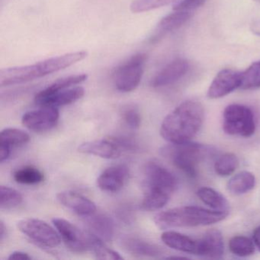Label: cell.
<instances>
[{"mask_svg":"<svg viewBox=\"0 0 260 260\" xmlns=\"http://www.w3.org/2000/svg\"><path fill=\"white\" fill-rule=\"evenodd\" d=\"M205 118L201 103L186 101L167 115L161 124V137L170 144L188 142L199 133Z\"/></svg>","mask_w":260,"mask_h":260,"instance_id":"cell-1","label":"cell"},{"mask_svg":"<svg viewBox=\"0 0 260 260\" xmlns=\"http://www.w3.org/2000/svg\"><path fill=\"white\" fill-rule=\"evenodd\" d=\"M86 57V51H77L46 59L34 64L2 70L0 72V86H14L42 78L72 66Z\"/></svg>","mask_w":260,"mask_h":260,"instance_id":"cell-2","label":"cell"},{"mask_svg":"<svg viewBox=\"0 0 260 260\" xmlns=\"http://www.w3.org/2000/svg\"><path fill=\"white\" fill-rule=\"evenodd\" d=\"M228 214V211L209 210L201 207H179L158 213L153 221L161 230L206 226L224 220Z\"/></svg>","mask_w":260,"mask_h":260,"instance_id":"cell-3","label":"cell"},{"mask_svg":"<svg viewBox=\"0 0 260 260\" xmlns=\"http://www.w3.org/2000/svg\"><path fill=\"white\" fill-rule=\"evenodd\" d=\"M160 152L176 168L190 178H196L198 164L212 156L215 150L210 146L188 141L169 144L162 147Z\"/></svg>","mask_w":260,"mask_h":260,"instance_id":"cell-4","label":"cell"},{"mask_svg":"<svg viewBox=\"0 0 260 260\" xmlns=\"http://www.w3.org/2000/svg\"><path fill=\"white\" fill-rule=\"evenodd\" d=\"M141 185L144 196L170 198L177 188L178 182L170 170L158 162L150 161L144 166Z\"/></svg>","mask_w":260,"mask_h":260,"instance_id":"cell-5","label":"cell"},{"mask_svg":"<svg viewBox=\"0 0 260 260\" xmlns=\"http://www.w3.org/2000/svg\"><path fill=\"white\" fill-rule=\"evenodd\" d=\"M223 132L229 135L249 138L255 133L254 115L249 108L243 105L226 106L223 114Z\"/></svg>","mask_w":260,"mask_h":260,"instance_id":"cell-6","label":"cell"},{"mask_svg":"<svg viewBox=\"0 0 260 260\" xmlns=\"http://www.w3.org/2000/svg\"><path fill=\"white\" fill-rule=\"evenodd\" d=\"M147 55L144 53L135 54L121 63L114 71L113 81L120 92H129L139 86L144 75Z\"/></svg>","mask_w":260,"mask_h":260,"instance_id":"cell-7","label":"cell"},{"mask_svg":"<svg viewBox=\"0 0 260 260\" xmlns=\"http://www.w3.org/2000/svg\"><path fill=\"white\" fill-rule=\"evenodd\" d=\"M17 228L30 240L42 247L53 249L61 242L59 233L49 223L40 219H22L18 222Z\"/></svg>","mask_w":260,"mask_h":260,"instance_id":"cell-8","label":"cell"},{"mask_svg":"<svg viewBox=\"0 0 260 260\" xmlns=\"http://www.w3.org/2000/svg\"><path fill=\"white\" fill-rule=\"evenodd\" d=\"M53 223L61 240L70 250L83 252L91 248V234L79 229L76 225L63 218L53 219Z\"/></svg>","mask_w":260,"mask_h":260,"instance_id":"cell-9","label":"cell"},{"mask_svg":"<svg viewBox=\"0 0 260 260\" xmlns=\"http://www.w3.org/2000/svg\"><path fill=\"white\" fill-rule=\"evenodd\" d=\"M60 113L57 108L40 106L39 109L28 111L22 117V124L30 131L45 132L54 128L58 123Z\"/></svg>","mask_w":260,"mask_h":260,"instance_id":"cell-10","label":"cell"},{"mask_svg":"<svg viewBox=\"0 0 260 260\" xmlns=\"http://www.w3.org/2000/svg\"><path fill=\"white\" fill-rule=\"evenodd\" d=\"M242 73L231 69L220 71L210 85L208 97L211 100L222 98L240 88Z\"/></svg>","mask_w":260,"mask_h":260,"instance_id":"cell-11","label":"cell"},{"mask_svg":"<svg viewBox=\"0 0 260 260\" xmlns=\"http://www.w3.org/2000/svg\"><path fill=\"white\" fill-rule=\"evenodd\" d=\"M85 90L81 86L68 88L54 92L41 91L35 98L36 104L39 106H51L58 108L72 104L83 97Z\"/></svg>","mask_w":260,"mask_h":260,"instance_id":"cell-12","label":"cell"},{"mask_svg":"<svg viewBox=\"0 0 260 260\" xmlns=\"http://www.w3.org/2000/svg\"><path fill=\"white\" fill-rule=\"evenodd\" d=\"M128 176L129 170L125 165L112 166L100 174L97 185L105 192H118L125 185Z\"/></svg>","mask_w":260,"mask_h":260,"instance_id":"cell-13","label":"cell"},{"mask_svg":"<svg viewBox=\"0 0 260 260\" xmlns=\"http://www.w3.org/2000/svg\"><path fill=\"white\" fill-rule=\"evenodd\" d=\"M57 200L60 205L82 217H89L96 211V205L92 200L75 191L59 192Z\"/></svg>","mask_w":260,"mask_h":260,"instance_id":"cell-14","label":"cell"},{"mask_svg":"<svg viewBox=\"0 0 260 260\" xmlns=\"http://www.w3.org/2000/svg\"><path fill=\"white\" fill-rule=\"evenodd\" d=\"M188 69L189 63L188 60L184 58L175 59L152 79L150 85L153 87L159 88L173 84L183 77Z\"/></svg>","mask_w":260,"mask_h":260,"instance_id":"cell-15","label":"cell"},{"mask_svg":"<svg viewBox=\"0 0 260 260\" xmlns=\"http://www.w3.org/2000/svg\"><path fill=\"white\" fill-rule=\"evenodd\" d=\"M78 151L103 159H117L123 152L112 137L106 139L88 141L79 146Z\"/></svg>","mask_w":260,"mask_h":260,"instance_id":"cell-16","label":"cell"},{"mask_svg":"<svg viewBox=\"0 0 260 260\" xmlns=\"http://www.w3.org/2000/svg\"><path fill=\"white\" fill-rule=\"evenodd\" d=\"M224 245L223 238L218 230L211 229L207 231L202 238L199 240V256L219 258L223 255Z\"/></svg>","mask_w":260,"mask_h":260,"instance_id":"cell-17","label":"cell"},{"mask_svg":"<svg viewBox=\"0 0 260 260\" xmlns=\"http://www.w3.org/2000/svg\"><path fill=\"white\" fill-rule=\"evenodd\" d=\"M192 16V12L174 11L161 19L150 41L156 42L170 31H175L186 23Z\"/></svg>","mask_w":260,"mask_h":260,"instance_id":"cell-18","label":"cell"},{"mask_svg":"<svg viewBox=\"0 0 260 260\" xmlns=\"http://www.w3.org/2000/svg\"><path fill=\"white\" fill-rule=\"evenodd\" d=\"M161 240L172 249L193 255L199 254V240H194L185 234L176 231H165L161 235Z\"/></svg>","mask_w":260,"mask_h":260,"instance_id":"cell-19","label":"cell"},{"mask_svg":"<svg viewBox=\"0 0 260 260\" xmlns=\"http://www.w3.org/2000/svg\"><path fill=\"white\" fill-rule=\"evenodd\" d=\"M87 225L90 234L101 239L103 241L109 242L115 234V223L106 214H95L87 217Z\"/></svg>","mask_w":260,"mask_h":260,"instance_id":"cell-20","label":"cell"},{"mask_svg":"<svg viewBox=\"0 0 260 260\" xmlns=\"http://www.w3.org/2000/svg\"><path fill=\"white\" fill-rule=\"evenodd\" d=\"M121 243L127 252L138 256L158 257L162 254V250L159 246L137 237H124Z\"/></svg>","mask_w":260,"mask_h":260,"instance_id":"cell-21","label":"cell"},{"mask_svg":"<svg viewBox=\"0 0 260 260\" xmlns=\"http://www.w3.org/2000/svg\"><path fill=\"white\" fill-rule=\"evenodd\" d=\"M255 185V176L250 172L242 171L229 179L226 188L231 194L240 196L253 189Z\"/></svg>","mask_w":260,"mask_h":260,"instance_id":"cell-22","label":"cell"},{"mask_svg":"<svg viewBox=\"0 0 260 260\" xmlns=\"http://www.w3.org/2000/svg\"><path fill=\"white\" fill-rule=\"evenodd\" d=\"M198 197L205 205L217 211H228L229 203L226 198L214 188L202 187L197 191Z\"/></svg>","mask_w":260,"mask_h":260,"instance_id":"cell-23","label":"cell"},{"mask_svg":"<svg viewBox=\"0 0 260 260\" xmlns=\"http://www.w3.org/2000/svg\"><path fill=\"white\" fill-rule=\"evenodd\" d=\"M13 179L16 182L23 185H37L45 179L43 173L32 166H26L16 170Z\"/></svg>","mask_w":260,"mask_h":260,"instance_id":"cell-24","label":"cell"},{"mask_svg":"<svg viewBox=\"0 0 260 260\" xmlns=\"http://www.w3.org/2000/svg\"><path fill=\"white\" fill-rule=\"evenodd\" d=\"M30 139L26 132L15 127H7L0 133V144H7L10 147L28 144Z\"/></svg>","mask_w":260,"mask_h":260,"instance_id":"cell-25","label":"cell"},{"mask_svg":"<svg viewBox=\"0 0 260 260\" xmlns=\"http://www.w3.org/2000/svg\"><path fill=\"white\" fill-rule=\"evenodd\" d=\"M239 159L232 153L220 156L214 164V171L218 176L226 177L231 176L238 168Z\"/></svg>","mask_w":260,"mask_h":260,"instance_id":"cell-26","label":"cell"},{"mask_svg":"<svg viewBox=\"0 0 260 260\" xmlns=\"http://www.w3.org/2000/svg\"><path fill=\"white\" fill-rule=\"evenodd\" d=\"M229 249L234 255L240 257L249 256L255 252L253 242L244 236H236L231 238Z\"/></svg>","mask_w":260,"mask_h":260,"instance_id":"cell-27","label":"cell"},{"mask_svg":"<svg viewBox=\"0 0 260 260\" xmlns=\"http://www.w3.org/2000/svg\"><path fill=\"white\" fill-rule=\"evenodd\" d=\"M91 234V248L94 255L99 259L121 260L123 257L116 251L110 249L103 240Z\"/></svg>","mask_w":260,"mask_h":260,"instance_id":"cell-28","label":"cell"},{"mask_svg":"<svg viewBox=\"0 0 260 260\" xmlns=\"http://www.w3.org/2000/svg\"><path fill=\"white\" fill-rule=\"evenodd\" d=\"M23 201L22 194L11 187L2 185L0 188V207L2 209H12L20 205Z\"/></svg>","mask_w":260,"mask_h":260,"instance_id":"cell-29","label":"cell"},{"mask_svg":"<svg viewBox=\"0 0 260 260\" xmlns=\"http://www.w3.org/2000/svg\"><path fill=\"white\" fill-rule=\"evenodd\" d=\"M260 88V60L252 63L242 73L240 89H255Z\"/></svg>","mask_w":260,"mask_h":260,"instance_id":"cell-30","label":"cell"},{"mask_svg":"<svg viewBox=\"0 0 260 260\" xmlns=\"http://www.w3.org/2000/svg\"><path fill=\"white\" fill-rule=\"evenodd\" d=\"M88 76L86 74H77V75H71L69 77H63L54 81L52 84L43 89L45 92H54L62 89H68L76 85L83 83L87 80Z\"/></svg>","mask_w":260,"mask_h":260,"instance_id":"cell-31","label":"cell"},{"mask_svg":"<svg viewBox=\"0 0 260 260\" xmlns=\"http://www.w3.org/2000/svg\"><path fill=\"white\" fill-rule=\"evenodd\" d=\"M177 0H134L130 6L131 11L134 13H144L165 7L176 2Z\"/></svg>","mask_w":260,"mask_h":260,"instance_id":"cell-32","label":"cell"},{"mask_svg":"<svg viewBox=\"0 0 260 260\" xmlns=\"http://www.w3.org/2000/svg\"><path fill=\"white\" fill-rule=\"evenodd\" d=\"M121 118L124 124L132 130H138L141 124V116L139 110L135 106L128 105L123 108Z\"/></svg>","mask_w":260,"mask_h":260,"instance_id":"cell-33","label":"cell"},{"mask_svg":"<svg viewBox=\"0 0 260 260\" xmlns=\"http://www.w3.org/2000/svg\"><path fill=\"white\" fill-rule=\"evenodd\" d=\"M205 0H177L173 4L174 11L192 12L205 4Z\"/></svg>","mask_w":260,"mask_h":260,"instance_id":"cell-34","label":"cell"},{"mask_svg":"<svg viewBox=\"0 0 260 260\" xmlns=\"http://www.w3.org/2000/svg\"><path fill=\"white\" fill-rule=\"evenodd\" d=\"M118 218L123 221L128 223L132 221L133 219L134 216L132 214V211L129 208H120L118 211Z\"/></svg>","mask_w":260,"mask_h":260,"instance_id":"cell-35","label":"cell"},{"mask_svg":"<svg viewBox=\"0 0 260 260\" xmlns=\"http://www.w3.org/2000/svg\"><path fill=\"white\" fill-rule=\"evenodd\" d=\"M11 147L7 144H0V162H4L10 156Z\"/></svg>","mask_w":260,"mask_h":260,"instance_id":"cell-36","label":"cell"},{"mask_svg":"<svg viewBox=\"0 0 260 260\" xmlns=\"http://www.w3.org/2000/svg\"><path fill=\"white\" fill-rule=\"evenodd\" d=\"M8 258L9 259L31 260L32 257L27 252H22V251H15L10 254Z\"/></svg>","mask_w":260,"mask_h":260,"instance_id":"cell-37","label":"cell"},{"mask_svg":"<svg viewBox=\"0 0 260 260\" xmlns=\"http://www.w3.org/2000/svg\"><path fill=\"white\" fill-rule=\"evenodd\" d=\"M252 240H253L254 244L260 251V226L255 228L253 234H252Z\"/></svg>","mask_w":260,"mask_h":260,"instance_id":"cell-38","label":"cell"},{"mask_svg":"<svg viewBox=\"0 0 260 260\" xmlns=\"http://www.w3.org/2000/svg\"><path fill=\"white\" fill-rule=\"evenodd\" d=\"M250 30L254 35L260 37V20L252 22L250 26Z\"/></svg>","mask_w":260,"mask_h":260,"instance_id":"cell-39","label":"cell"},{"mask_svg":"<svg viewBox=\"0 0 260 260\" xmlns=\"http://www.w3.org/2000/svg\"><path fill=\"white\" fill-rule=\"evenodd\" d=\"M6 235H7V228L4 224V222L1 220L0 221V241L3 242Z\"/></svg>","mask_w":260,"mask_h":260,"instance_id":"cell-40","label":"cell"},{"mask_svg":"<svg viewBox=\"0 0 260 260\" xmlns=\"http://www.w3.org/2000/svg\"><path fill=\"white\" fill-rule=\"evenodd\" d=\"M253 1H255V2L258 3V4H260V0H253Z\"/></svg>","mask_w":260,"mask_h":260,"instance_id":"cell-41","label":"cell"}]
</instances>
